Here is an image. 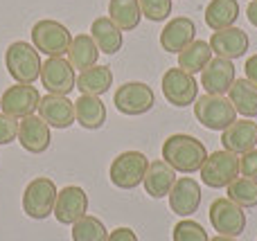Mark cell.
Masks as SVG:
<instances>
[{
	"label": "cell",
	"instance_id": "cell-29",
	"mask_svg": "<svg viewBox=\"0 0 257 241\" xmlns=\"http://www.w3.org/2000/svg\"><path fill=\"white\" fill-rule=\"evenodd\" d=\"M108 18L122 32H131L140 25V3L138 0H108Z\"/></svg>",
	"mask_w": 257,
	"mask_h": 241
},
{
	"label": "cell",
	"instance_id": "cell-12",
	"mask_svg": "<svg viewBox=\"0 0 257 241\" xmlns=\"http://www.w3.org/2000/svg\"><path fill=\"white\" fill-rule=\"evenodd\" d=\"M39 102H41V93L39 88H34L32 84H16L9 86L0 97V108L5 115L12 117H30L34 115V111H39Z\"/></svg>",
	"mask_w": 257,
	"mask_h": 241
},
{
	"label": "cell",
	"instance_id": "cell-17",
	"mask_svg": "<svg viewBox=\"0 0 257 241\" xmlns=\"http://www.w3.org/2000/svg\"><path fill=\"white\" fill-rule=\"evenodd\" d=\"M194 36H196L194 21L187 16H176L160 32V48L169 54H181L194 41Z\"/></svg>",
	"mask_w": 257,
	"mask_h": 241
},
{
	"label": "cell",
	"instance_id": "cell-32",
	"mask_svg": "<svg viewBox=\"0 0 257 241\" xmlns=\"http://www.w3.org/2000/svg\"><path fill=\"white\" fill-rule=\"evenodd\" d=\"M172 237H174V241H210L203 225L196 223V221H190V219L178 221V223L174 225Z\"/></svg>",
	"mask_w": 257,
	"mask_h": 241
},
{
	"label": "cell",
	"instance_id": "cell-24",
	"mask_svg": "<svg viewBox=\"0 0 257 241\" xmlns=\"http://www.w3.org/2000/svg\"><path fill=\"white\" fill-rule=\"evenodd\" d=\"M239 18V3L237 0H210L205 7V25L212 32L232 27Z\"/></svg>",
	"mask_w": 257,
	"mask_h": 241
},
{
	"label": "cell",
	"instance_id": "cell-19",
	"mask_svg": "<svg viewBox=\"0 0 257 241\" xmlns=\"http://www.w3.org/2000/svg\"><path fill=\"white\" fill-rule=\"evenodd\" d=\"M221 144L226 151L237 153V156H241L246 151H253L257 144V122L235 120L221 133Z\"/></svg>",
	"mask_w": 257,
	"mask_h": 241
},
{
	"label": "cell",
	"instance_id": "cell-37",
	"mask_svg": "<svg viewBox=\"0 0 257 241\" xmlns=\"http://www.w3.org/2000/svg\"><path fill=\"white\" fill-rule=\"evenodd\" d=\"M244 70H246V79L253 81V84L257 86V54H253V57H248V61H246Z\"/></svg>",
	"mask_w": 257,
	"mask_h": 241
},
{
	"label": "cell",
	"instance_id": "cell-30",
	"mask_svg": "<svg viewBox=\"0 0 257 241\" xmlns=\"http://www.w3.org/2000/svg\"><path fill=\"white\" fill-rule=\"evenodd\" d=\"M228 198L241 207H257V180L237 176L228 185Z\"/></svg>",
	"mask_w": 257,
	"mask_h": 241
},
{
	"label": "cell",
	"instance_id": "cell-22",
	"mask_svg": "<svg viewBox=\"0 0 257 241\" xmlns=\"http://www.w3.org/2000/svg\"><path fill=\"white\" fill-rule=\"evenodd\" d=\"M90 36L104 54H117L122 50V30L108 16L95 18L90 25Z\"/></svg>",
	"mask_w": 257,
	"mask_h": 241
},
{
	"label": "cell",
	"instance_id": "cell-2",
	"mask_svg": "<svg viewBox=\"0 0 257 241\" xmlns=\"http://www.w3.org/2000/svg\"><path fill=\"white\" fill-rule=\"evenodd\" d=\"M5 66L12 79L18 84H34L41 77V57L39 50L34 45L25 43V41H14L5 52Z\"/></svg>",
	"mask_w": 257,
	"mask_h": 241
},
{
	"label": "cell",
	"instance_id": "cell-23",
	"mask_svg": "<svg viewBox=\"0 0 257 241\" xmlns=\"http://www.w3.org/2000/svg\"><path fill=\"white\" fill-rule=\"evenodd\" d=\"M75 120L79 122L84 129L97 131L106 122V106L99 97L95 95H81L75 102Z\"/></svg>",
	"mask_w": 257,
	"mask_h": 241
},
{
	"label": "cell",
	"instance_id": "cell-25",
	"mask_svg": "<svg viewBox=\"0 0 257 241\" xmlns=\"http://www.w3.org/2000/svg\"><path fill=\"white\" fill-rule=\"evenodd\" d=\"M113 86V70L108 66H93L88 70L79 72L77 79V88L81 90V95H104Z\"/></svg>",
	"mask_w": 257,
	"mask_h": 241
},
{
	"label": "cell",
	"instance_id": "cell-7",
	"mask_svg": "<svg viewBox=\"0 0 257 241\" xmlns=\"http://www.w3.org/2000/svg\"><path fill=\"white\" fill-rule=\"evenodd\" d=\"M147 167H149V160H147L145 153L140 151H124L111 162V169H108V178L115 187L120 189H133L145 180Z\"/></svg>",
	"mask_w": 257,
	"mask_h": 241
},
{
	"label": "cell",
	"instance_id": "cell-16",
	"mask_svg": "<svg viewBox=\"0 0 257 241\" xmlns=\"http://www.w3.org/2000/svg\"><path fill=\"white\" fill-rule=\"evenodd\" d=\"M248 45H250L248 34H246L244 30H239V27H235V25L226 27V30L212 32V39H210V48H212V52L221 59H230V61L244 57V54L248 52Z\"/></svg>",
	"mask_w": 257,
	"mask_h": 241
},
{
	"label": "cell",
	"instance_id": "cell-28",
	"mask_svg": "<svg viewBox=\"0 0 257 241\" xmlns=\"http://www.w3.org/2000/svg\"><path fill=\"white\" fill-rule=\"evenodd\" d=\"M212 59V48L205 41L194 39L181 54H178V68L190 75H196V72H203V68L210 63Z\"/></svg>",
	"mask_w": 257,
	"mask_h": 241
},
{
	"label": "cell",
	"instance_id": "cell-11",
	"mask_svg": "<svg viewBox=\"0 0 257 241\" xmlns=\"http://www.w3.org/2000/svg\"><path fill=\"white\" fill-rule=\"evenodd\" d=\"M41 81L43 88L50 95H68L72 93V88H77V77H75V68L68 59L63 57H50L48 61L41 66Z\"/></svg>",
	"mask_w": 257,
	"mask_h": 241
},
{
	"label": "cell",
	"instance_id": "cell-6",
	"mask_svg": "<svg viewBox=\"0 0 257 241\" xmlns=\"http://www.w3.org/2000/svg\"><path fill=\"white\" fill-rule=\"evenodd\" d=\"M32 43L39 52L48 54V57H63L70 50L72 36L66 25L45 18V21L34 23V27H32Z\"/></svg>",
	"mask_w": 257,
	"mask_h": 241
},
{
	"label": "cell",
	"instance_id": "cell-26",
	"mask_svg": "<svg viewBox=\"0 0 257 241\" xmlns=\"http://www.w3.org/2000/svg\"><path fill=\"white\" fill-rule=\"evenodd\" d=\"M97 57H99V48L95 45L90 34H79L72 39L70 50H68V61L72 63V68L88 70V68L97 66Z\"/></svg>",
	"mask_w": 257,
	"mask_h": 241
},
{
	"label": "cell",
	"instance_id": "cell-14",
	"mask_svg": "<svg viewBox=\"0 0 257 241\" xmlns=\"http://www.w3.org/2000/svg\"><path fill=\"white\" fill-rule=\"evenodd\" d=\"M235 84V66L230 59L214 57L201 72V86L208 95H226Z\"/></svg>",
	"mask_w": 257,
	"mask_h": 241
},
{
	"label": "cell",
	"instance_id": "cell-3",
	"mask_svg": "<svg viewBox=\"0 0 257 241\" xmlns=\"http://www.w3.org/2000/svg\"><path fill=\"white\" fill-rule=\"evenodd\" d=\"M194 117L210 131H226L237 120V111L223 95H201L194 102Z\"/></svg>",
	"mask_w": 257,
	"mask_h": 241
},
{
	"label": "cell",
	"instance_id": "cell-34",
	"mask_svg": "<svg viewBox=\"0 0 257 241\" xmlns=\"http://www.w3.org/2000/svg\"><path fill=\"white\" fill-rule=\"evenodd\" d=\"M18 138V122L16 117L0 113V144H9Z\"/></svg>",
	"mask_w": 257,
	"mask_h": 241
},
{
	"label": "cell",
	"instance_id": "cell-38",
	"mask_svg": "<svg viewBox=\"0 0 257 241\" xmlns=\"http://www.w3.org/2000/svg\"><path fill=\"white\" fill-rule=\"evenodd\" d=\"M246 16H248L250 25H255V27H257V0H250L248 9H246Z\"/></svg>",
	"mask_w": 257,
	"mask_h": 241
},
{
	"label": "cell",
	"instance_id": "cell-10",
	"mask_svg": "<svg viewBox=\"0 0 257 241\" xmlns=\"http://www.w3.org/2000/svg\"><path fill=\"white\" fill-rule=\"evenodd\" d=\"M113 104L122 115H145L154 108L156 95L151 86L142 84V81H126L115 90Z\"/></svg>",
	"mask_w": 257,
	"mask_h": 241
},
{
	"label": "cell",
	"instance_id": "cell-9",
	"mask_svg": "<svg viewBox=\"0 0 257 241\" xmlns=\"http://www.w3.org/2000/svg\"><path fill=\"white\" fill-rule=\"evenodd\" d=\"M210 223L219 234L237 239L246 230V212L230 198H214L210 205Z\"/></svg>",
	"mask_w": 257,
	"mask_h": 241
},
{
	"label": "cell",
	"instance_id": "cell-18",
	"mask_svg": "<svg viewBox=\"0 0 257 241\" xmlns=\"http://www.w3.org/2000/svg\"><path fill=\"white\" fill-rule=\"evenodd\" d=\"M201 205V185L190 176L176 178L172 192H169V207L178 216H190Z\"/></svg>",
	"mask_w": 257,
	"mask_h": 241
},
{
	"label": "cell",
	"instance_id": "cell-31",
	"mask_svg": "<svg viewBox=\"0 0 257 241\" xmlns=\"http://www.w3.org/2000/svg\"><path fill=\"white\" fill-rule=\"evenodd\" d=\"M108 230L104 228V223L97 216H88L79 219L77 223H72V241H106Z\"/></svg>",
	"mask_w": 257,
	"mask_h": 241
},
{
	"label": "cell",
	"instance_id": "cell-15",
	"mask_svg": "<svg viewBox=\"0 0 257 241\" xmlns=\"http://www.w3.org/2000/svg\"><path fill=\"white\" fill-rule=\"evenodd\" d=\"M39 117L54 129H70L75 124V104L63 95H45L39 102Z\"/></svg>",
	"mask_w": 257,
	"mask_h": 241
},
{
	"label": "cell",
	"instance_id": "cell-21",
	"mask_svg": "<svg viewBox=\"0 0 257 241\" xmlns=\"http://www.w3.org/2000/svg\"><path fill=\"white\" fill-rule=\"evenodd\" d=\"M174 183H176V171H174L172 167L167 165V162H165V160H154V162H149L142 185H145L147 194H149L151 198L169 196V192H172Z\"/></svg>",
	"mask_w": 257,
	"mask_h": 241
},
{
	"label": "cell",
	"instance_id": "cell-13",
	"mask_svg": "<svg viewBox=\"0 0 257 241\" xmlns=\"http://www.w3.org/2000/svg\"><path fill=\"white\" fill-rule=\"evenodd\" d=\"M88 212V194L77 185H68L57 194V203H54V212L59 223L72 225L79 219H84Z\"/></svg>",
	"mask_w": 257,
	"mask_h": 241
},
{
	"label": "cell",
	"instance_id": "cell-36",
	"mask_svg": "<svg viewBox=\"0 0 257 241\" xmlns=\"http://www.w3.org/2000/svg\"><path fill=\"white\" fill-rule=\"evenodd\" d=\"M106 241H138V237L131 228H115L113 232H108Z\"/></svg>",
	"mask_w": 257,
	"mask_h": 241
},
{
	"label": "cell",
	"instance_id": "cell-27",
	"mask_svg": "<svg viewBox=\"0 0 257 241\" xmlns=\"http://www.w3.org/2000/svg\"><path fill=\"white\" fill-rule=\"evenodd\" d=\"M230 104L246 120L257 117V86L248 79H235L230 86Z\"/></svg>",
	"mask_w": 257,
	"mask_h": 241
},
{
	"label": "cell",
	"instance_id": "cell-39",
	"mask_svg": "<svg viewBox=\"0 0 257 241\" xmlns=\"http://www.w3.org/2000/svg\"><path fill=\"white\" fill-rule=\"evenodd\" d=\"M212 241H237V239H232V237H223V234H219V237H214Z\"/></svg>",
	"mask_w": 257,
	"mask_h": 241
},
{
	"label": "cell",
	"instance_id": "cell-4",
	"mask_svg": "<svg viewBox=\"0 0 257 241\" xmlns=\"http://www.w3.org/2000/svg\"><path fill=\"white\" fill-rule=\"evenodd\" d=\"M57 194H59L57 185L50 178H45V176L30 180L25 187V194H23V210H25V214L36 221L48 219L54 212Z\"/></svg>",
	"mask_w": 257,
	"mask_h": 241
},
{
	"label": "cell",
	"instance_id": "cell-8",
	"mask_svg": "<svg viewBox=\"0 0 257 241\" xmlns=\"http://www.w3.org/2000/svg\"><path fill=\"white\" fill-rule=\"evenodd\" d=\"M160 86H163L165 99L176 108L190 106L199 97V81L194 79V75L181 70V68H169L163 75V84Z\"/></svg>",
	"mask_w": 257,
	"mask_h": 241
},
{
	"label": "cell",
	"instance_id": "cell-20",
	"mask_svg": "<svg viewBox=\"0 0 257 241\" xmlns=\"http://www.w3.org/2000/svg\"><path fill=\"white\" fill-rule=\"evenodd\" d=\"M18 142L30 153H43L50 147V142H52L50 126L36 115L23 117L18 122Z\"/></svg>",
	"mask_w": 257,
	"mask_h": 241
},
{
	"label": "cell",
	"instance_id": "cell-35",
	"mask_svg": "<svg viewBox=\"0 0 257 241\" xmlns=\"http://www.w3.org/2000/svg\"><path fill=\"white\" fill-rule=\"evenodd\" d=\"M239 174L244 176V178L257 180V149L241 153V158H239Z\"/></svg>",
	"mask_w": 257,
	"mask_h": 241
},
{
	"label": "cell",
	"instance_id": "cell-5",
	"mask_svg": "<svg viewBox=\"0 0 257 241\" xmlns=\"http://www.w3.org/2000/svg\"><path fill=\"white\" fill-rule=\"evenodd\" d=\"M201 180L212 189L228 187L239 176V158L230 151H212L208 153L205 162L201 165Z\"/></svg>",
	"mask_w": 257,
	"mask_h": 241
},
{
	"label": "cell",
	"instance_id": "cell-33",
	"mask_svg": "<svg viewBox=\"0 0 257 241\" xmlns=\"http://www.w3.org/2000/svg\"><path fill=\"white\" fill-rule=\"evenodd\" d=\"M138 3H140L142 16L154 23L167 21L172 14V0H138Z\"/></svg>",
	"mask_w": 257,
	"mask_h": 241
},
{
	"label": "cell",
	"instance_id": "cell-1",
	"mask_svg": "<svg viewBox=\"0 0 257 241\" xmlns=\"http://www.w3.org/2000/svg\"><path fill=\"white\" fill-rule=\"evenodd\" d=\"M208 158V149L194 135L176 133L163 142V160L181 174H194Z\"/></svg>",
	"mask_w": 257,
	"mask_h": 241
}]
</instances>
